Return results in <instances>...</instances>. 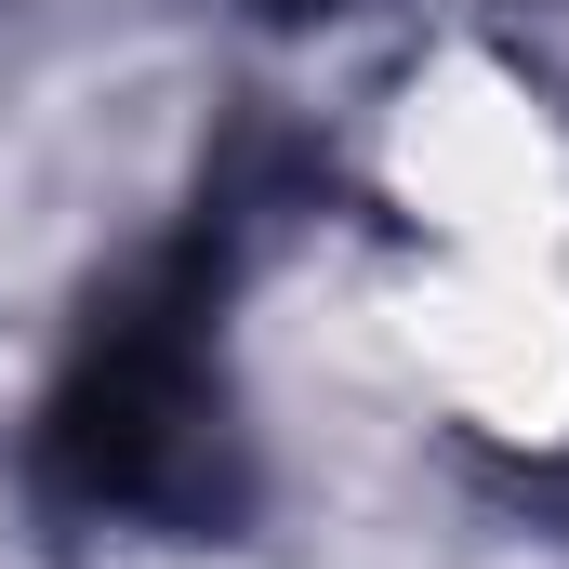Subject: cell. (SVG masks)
Masks as SVG:
<instances>
[{
	"mask_svg": "<svg viewBox=\"0 0 569 569\" xmlns=\"http://www.w3.org/2000/svg\"><path fill=\"white\" fill-rule=\"evenodd\" d=\"M212 291L226 239H172L146 279L93 305L53 411L40 477L80 517H226V398H212Z\"/></svg>",
	"mask_w": 569,
	"mask_h": 569,
	"instance_id": "cell-1",
	"label": "cell"
}]
</instances>
